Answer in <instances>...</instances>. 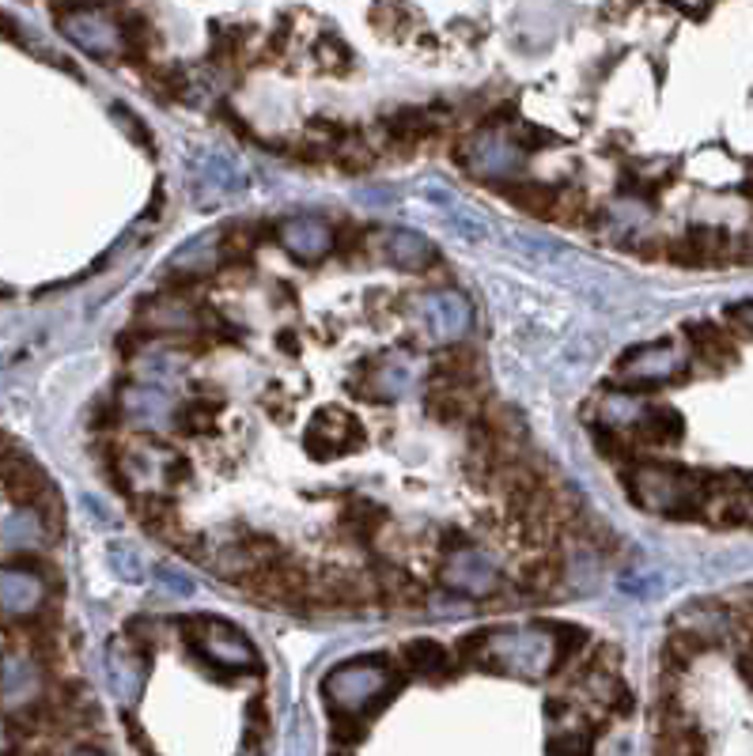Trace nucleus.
<instances>
[{"label": "nucleus", "mask_w": 753, "mask_h": 756, "mask_svg": "<svg viewBox=\"0 0 753 756\" xmlns=\"http://www.w3.org/2000/svg\"><path fill=\"white\" fill-rule=\"evenodd\" d=\"M519 163H523V152L515 147L512 136L504 133H481L478 141H473V163L470 171H478L484 178H508L519 171Z\"/></svg>", "instance_id": "obj_16"}, {"label": "nucleus", "mask_w": 753, "mask_h": 756, "mask_svg": "<svg viewBox=\"0 0 753 756\" xmlns=\"http://www.w3.org/2000/svg\"><path fill=\"white\" fill-rule=\"evenodd\" d=\"M629 431H633L640 447H678L686 439V420L670 405H647L640 420L629 424Z\"/></svg>", "instance_id": "obj_15"}, {"label": "nucleus", "mask_w": 753, "mask_h": 756, "mask_svg": "<svg viewBox=\"0 0 753 756\" xmlns=\"http://www.w3.org/2000/svg\"><path fill=\"white\" fill-rule=\"evenodd\" d=\"M186 636L201 650V658L216 669H258V655L250 647V639L239 628L212 616H194L186 621Z\"/></svg>", "instance_id": "obj_4"}, {"label": "nucleus", "mask_w": 753, "mask_h": 756, "mask_svg": "<svg viewBox=\"0 0 753 756\" xmlns=\"http://www.w3.org/2000/svg\"><path fill=\"white\" fill-rule=\"evenodd\" d=\"M276 239L299 262H318L334 250V231L323 220H284L276 228Z\"/></svg>", "instance_id": "obj_14"}, {"label": "nucleus", "mask_w": 753, "mask_h": 756, "mask_svg": "<svg viewBox=\"0 0 753 756\" xmlns=\"http://www.w3.org/2000/svg\"><path fill=\"white\" fill-rule=\"evenodd\" d=\"M402 658H405V666H410L413 673L424 677V681H439V677L451 673V655H447L444 643H436V639L405 643Z\"/></svg>", "instance_id": "obj_19"}, {"label": "nucleus", "mask_w": 753, "mask_h": 756, "mask_svg": "<svg viewBox=\"0 0 753 756\" xmlns=\"http://www.w3.org/2000/svg\"><path fill=\"white\" fill-rule=\"evenodd\" d=\"M383 518H386V511L371 500H352V507L345 511V526H349L357 537H371L379 526H383Z\"/></svg>", "instance_id": "obj_24"}, {"label": "nucleus", "mask_w": 753, "mask_h": 756, "mask_svg": "<svg viewBox=\"0 0 753 756\" xmlns=\"http://www.w3.org/2000/svg\"><path fill=\"white\" fill-rule=\"evenodd\" d=\"M383 258L391 265L405 269V273H421V269H428L436 262V250H432V242L417 231H391L383 242Z\"/></svg>", "instance_id": "obj_18"}, {"label": "nucleus", "mask_w": 753, "mask_h": 756, "mask_svg": "<svg viewBox=\"0 0 753 756\" xmlns=\"http://www.w3.org/2000/svg\"><path fill=\"white\" fill-rule=\"evenodd\" d=\"M137 326L152 329V333H186V329L201 326V318H197L194 307H186L178 295H163V299H152L149 307L137 315Z\"/></svg>", "instance_id": "obj_17"}, {"label": "nucleus", "mask_w": 753, "mask_h": 756, "mask_svg": "<svg viewBox=\"0 0 753 756\" xmlns=\"http://www.w3.org/2000/svg\"><path fill=\"white\" fill-rule=\"evenodd\" d=\"M110 563L118 568L121 579H129V582H141V579H144L141 552H133V545H126V541H114V545H110Z\"/></svg>", "instance_id": "obj_26"}, {"label": "nucleus", "mask_w": 753, "mask_h": 756, "mask_svg": "<svg viewBox=\"0 0 753 756\" xmlns=\"http://www.w3.org/2000/svg\"><path fill=\"white\" fill-rule=\"evenodd\" d=\"M46 602V582L34 571L0 568V613L4 616H31Z\"/></svg>", "instance_id": "obj_13"}, {"label": "nucleus", "mask_w": 753, "mask_h": 756, "mask_svg": "<svg viewBox=\"0 0 753 756\" xmlns=\"http://www.w3.org/2000/svg\"><path fill=\"white\" fill-rule=\"evenodd\" d=\"M189 476H194V469H189L186 458H171V465H167V484L189 481Z\"/></svg>", "instance_id": "obj_31"}, {"label": "nucleus", "mask_w": 753, "mask_h": 756, "mask_svg": "<svg viewBox=\"0 0 753 756\" xmlns=\"http://www.w3.org/2000/svg\"><path fill=\"white\" fill-rule=\"evenodd\" d=\"M686 337H689V352H694L700 368L727 371L739 363V341L723 326H716V321H689Z\"/></svg>", "instance_id": "obj_11"}, {"label": "nucleus", "mask_w": 753, "mask_h": 756, "mask_svg": "<svg viewBox=\"0 0 753 756\" xmlns=\"http://www.w3.org/2000/svg\"><path fill=\"white\" fill-rule=\"evenodd\" d=\"M0 481H4V489L12 492V500H20L23 507L46 511L50 503L57 507L54 484H50V476L42 473L31 458L12 454V450H8V454H0Z\"/></svg>", "instance_id": "obj_9"}, {"label": "nucleus", "mask_w": 753, "mask_h": 756, "mask_svg": "<svg viewBox=\"0 0 753 756\" xmlns=\"http://www.w3.org/2000/svg\"><path fill=\"white\" fill-rule=\"evenodd\" d=\"M678 371H686V368H681L674 344H640V349L621 355V363H618V375L629 390H655V386H663V382L686 379V375H678Z\"/></svg>", "instance_id": "obj_6"}, {"label": "nucleus", "mask_w": 753, "mask_h": 756, "mask_svg": "<svg viewBox=\"0 0 753 756\" xmlns=\"http://www.w3.org/2000/svg\"><path fill=\"white\" fill-rule=\"evenodd\" d=\"M155 579L163 582V587L167 590H175V594H194V582H189L186 576H182V571H175V568H167V563H160V568H155Z\"/></svg>", "instance_id": "obj_28"}, {"label": "nucleus", "mask_w": 753, "mask_h": 756, "mask_svg": "<svg viewBox=\"0 0 753 756\" xmlns=\"http://www.w3.org/2000/svg\"><path fill=\"white\" fill-rule=\"evenodd\" d=\"M629 495L644 511H655L663 518H678V523H700L705 511V469H681L666 462H636L629 469Z\"/></svg>", "instance_id": "obj_2"}, {"label": "nucleus", "mask_w": 753, "mask_h": 756, "mask_svg": "<svg viewBox=\"0 0 753 756\" xmlns=\"http://www.w3.org/2000/svg\"><path fill=\"white\" fill-rule=\"evenodd\" d=\"M375 590H379V598H383V605H391V610H410V605L421 602V587L413 582L410 571H402V568L379 571Z\"/></svg>", "instance_id": "obj_22"}, {"label": "nucleus", "mask_w": 753, "mask_h": 756, "mask_svg": "<svg viewBox=\"0 0 753 756\" xmlns=\"http://www.w3.org/2000/svg\"><path fill=\"white\" fill-rule=\"evenodd\" d=\"M34 684H39V673H34V666L28 658H8V662L0 666V697L4 700H28L34 692Z\"/></svg>", "instance_id": "obj_23"}, {"label": "nucleus", "mask_w": 753, "mask_h": 756, "mask_svg": "<svg viewBox=\"0 0 753 756\" xmlns=\"http://www.w3.org/2000/svg\"><path fill=\"white\" fill-rule=\"evenodd\" d=\"M591 439H594V447H599V454L605 458V462H613V465H636L640 462V442L633 439V431L629 428L594 424Z\"/></svg>", "instance_id": "obj_21"}, {"label": "nucleus", "mask_w": 753, "mask_h": 756, "mask_svg": "<svg viewBox=\"0 0 753 756\" xmlns=\"http://www.w3.org/2000/svg\"><path fill=\"white\" fill-rule=\"evenodd\" d=\"M731 231L720 223H694L686 239L666 242V262L681 269H723L731 265Z\"/></svg>", "instance_id": "obj_5"}, {"label": "nucleus", "mask_w": 753, "mask_h": 756, "mask_svg": "<svg viewBox=\"0 0 753 756\" xmlns=\"http://www.w3.org/2000/svg\"><path fill=\"white\" fill-rule=\"evenodd\" d=\"M397 689H402V677L394 673V666L386 658H375V655L341 662L323 681V697L330 700L334 715H357V719L375 711L379 703H386Z\"/></svg>", "instance_id": "obj_3"}, {"label": "nucleus", "mask_w": 753, "mask_h": 756, "mask_svg": "<svg viewBox=\"0 0 753 756\" xmlns=\"http://www.w3.org/2000/svg\"><path fill=\"white\" fill-rule=\"evenodd\" d=\"M444 582L466 598H484L500 587V571H496V563L478 549H455V552H447V560H444Z\"/></svg>", "instance_id": "obj_10"}, {"label": "nucleus", "mask_w": 753, "mask_h": 756, "mask_svg": "<svg viewBox=\"0 0 753 756\" xmlns=\"http://www.w3.org/2000/svg\"><path fill=\"white\" fill-rule=\"evenodd\" d=\"M549 756H594V737L587 730H568V734L549 737Z\"/></svg>", "instance_id": "obj_25"}, {"label": "nucleus", "mask_w": 753, "mask_h": 756, "mask_svg": "<svg viewBox=\"0 0 753 756\" xmlns=\"http://www.w3.org/2000/svg\"><path fill=\"white\" fill-rule=\"evenodd\" d=\"M57 28L65 31L68 42H76L80 50H88L95 57H110L118 54L126 42H121V28L99 8H68L57 15Z\"/></svg>", "instance_id": "obj_8"}, {"label": "nucleus", "mask_w": 753, "mask_h": 756, "mask_svg": "<svg viewBox=\"0 0 753 756\" xmlns=\"http://www.w3.org/2000/svg\"><path fill=\"white\" fill-rule=\"evenodd\" d=\"M731 262L734 265H753V228L731 242Z\"/></svg>", "instance_id": "obj_29"}, {"label": "nucleus", "mask_w": 753, "mask_h": 756, "mask_svg": "<svg viewBox=\"0 0 753 756\" xmlns=\"http://www.w3.org/2000/svg\"><path fill=\"white\" fill-rule=\"evenodd\" d=\"M739 677L753 689V650H742L739 655Z\"/></svg>", "instance_id": "obj_32"}, {"label": "nucleus", "mask_w": 753, "mask_h": 756, "mask_svg": "<svg viewBox=\"0 0 753 756\" xmlns=\"http://www.w3.org/2000/svg\"><path fill=\"white\" fill-rule=\"evenodd\" d=\"M462 658L484 669H504L519 677H545L560 666V643L545 628L478 632L462 639Z\"/></svg>", "instance_id": "obj_1"}, {"label": "nucleus", "mask_w": 753, "mask_h": 756, "mask_svg": "<svg viewBox=\"0 0 753 756\" xmlns=\"http://www.w3.org/2000/svg\"><path fill=\"white\" fill-rule=\"evenodd\" d=\"M424 318H428L432 333H436L439 341H458V337H466V329H470V299L455 288L432 292L428 299H424Z\"/></svg>", "instance_id": "obj_12"}, {"label": "nucleus", "mask_w": 753, "mask_h": 756, "mask_svg": "<svg viewBox=\"0 0 753 756\" xmlns=\"http://www.w3.org/2000/svg\"><path fill=\"white\" fill-rule=\"evenodd\" d=\"M126 408H129V413H137V416H144V420H155V416L167 413V405H163V397L155 394V390H129Z\"/></svg>", "instance_id": "obj_27"}, {"label": "nucleus", "mask_w": 753, "mask_h": 756, "mask_svg": "<svg viewBox=\"0 0 753 756\" xmlns=\"http://www.w3.org/2000/svg\"><path fill=\"white\" fill-rule=\"evenodd\" d=\"M428 413L444 424L466 420L473 413V390L470 386H455V382H436L428 394Z\"/></svg>", "instance_id": "obj_20"}, {"label": "nucleus", "mask_w": 753, "mask_h": 756, "mask_svg": "<svg viewBox=\"0 0 753 756\" xmlns=\"http://www.w3.org/2000/svg\"><path fill=\"white\" fill-rule=\"evenodd\" d=\"M68 756H102V753H95V749H73Z\"/></svg>", "instance_id": "obj_33"}, {"label": "nucleus", "mask_w": 753, "mask_h": 756, "mask_svg": "<svg viewBox=\"0 0 753 756\" xmlns=\"http://www.w3.org/2000/svg\"><path fill=\"white\" fill-rule=\"evenodd\" d=\"M363 442V428L360 420L349 413V408L334 405V408H323V413H315V420H310L307 436H303V447H307L310 458H337V454H349L352 447H360Z\"/></svg>", "instance_id": "obj_7"}, {"label": "nucleus", "mask_w": 753, "mask_h": 756, "mask_svg": "<svg viewBox=\"0 0 753 756\" xmlns=\"http://www.w3.org/2000/svg\"><path fill=\"white\" fill-rule=\"evenodd\" d=\"M727 318H731L734 326L746 329V333L753 337V303H734V307L727 310Z\"/></svg>", "instance_id": "obj_30"}]
</instances>
